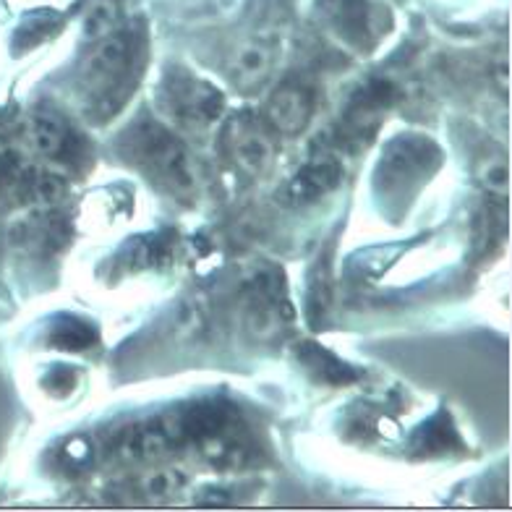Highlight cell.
<instances>
[{
	"label": "cell",
	"instance_id": "cell-9",
	"mask_svg": "<svg viewBox=\"0 0 512 512\" xmlns=\"http://www.w3.org/2000/svg\"><path fill=\"white\" fill-rule=\"evenodd\" d=\"M340 181H343V162L332 155L314 157L290 178L285 196L293 204H311L335 191Z\"/></svg>",
	"mask_w": 512,
	"mask_h": 512
},
{
	"label": "cell",
	"instance_id": "cell-4",
	"mask_svg": "<svg viewBox=\"0 0 512 512\" xmlns=\"http://www.w3.org/2000/svg\"><path fill=\"white\" fill-rule=\"evenodd\" d=\"M157 105L170 121L189 131H207L225 113V95L207 79H199L189 68H165L157 84Z\"/></svg>",
	"mask_w": 512,
	"mask_h": 512
},
{
	"label": "cell",
	"instance_id": "cell-13",
	"mask_svg": "<svg viewBox=\"0 0 512 512\" xmlns=\"http://www.w3.org/2000/svg\"><path fill=\"white\" fill-rule=\"evenodd\" d=\"M50 345L66 353L89 351L97 343V327L79 317H58L50 327Z\"/></svg>",
	"mask_w": 512,
	"mask_h": 512
},
{
	"label": "cell",
	"instance_id": "cell-6",
	"mask_svg": "<svg viewBox=\"0 0 512 512\" xmlns=\"http://www.w3.org/2000/svg\"><path fill=\"white\" fill-rule=\"evenodd\" d=\"M317 110V89L301 76H290L272 89L264 105L267 128L283 136H298L309 126L311 115Z\"/></svg>",
	"mask_w": 512,
	"mask_h": 512
},
{
	"label": "cell",
	"instance_id": "cell-1",
	"mask_svg": "<svg viewBox=\"0 0 512 512\" xmlns=\"http://www.w3.org/2000/svg\"><path fill=\"white\" fill-rule=\"evenodd\" d=\"M81 61L76 74V95L81 113L92 123H105L131 100L144 71L147 42L134 29H113Z\"/></svg>",
	"mask_w": 512,
	"mask_h": 512
},
{
	"label": "cell",
	"instance_id": "cell-8",
	"mask_svg": "<svg viewBox=\"0 0 512 512\" xmlns=\"http://www.w3.org/2000/svg\"><path fill=\"white\" fill-rule=\"evenodd\" d=\"M29 139L34 149L40 152L45 160L76 168L84 162V139L76 134V128L55 113H40L29 121Z\"/></svg>",
	"mask_w": 512,
	"mask_h": 512
},
{
	"label": "cell",
	"instance_id": "cell-11",
	"mask_svg": "<svg viewBox=\"0 0 512 512\" xmlns=\"http://www.w3.org/2000/svg\"><path fill=\"white\" fill-rule=\"evenodd\" d=\"M272 71V53L267 45L262 42H249L243 45L233 61H230L228 76L233 81V87L241 89V92H254L264 84V79L270 76Z\"/></svg>",
	"mask_w": 512,
	"mask_h": 512
},
{
	"label": "cell",
	"instance_id": "cell-5",
	"mask_svg": "<svg viewBox=\"0 0 512 512\" xmlns=\"http://www.w3.org/2000/svg\"><path fill=\"white\" fill-rule=\"evenodd\" d=\"M220 147L236 170L243 176L259 178L272 168L275 162V142H272L267 126L256 121L254 115L238 113L223 126Z\"/></svg>",
	"mask_w": 512,
	"mask_h": 512
},
{
	"label": "cell",
	"instance_id": "cell-14",
	"mask_svg": "<svg viewBox=\"0 0 512 512\" xmlns=\"http://www.w3.org/2000/svg\"><path fill=\"white\" fill-rule=\"evenodd\" d=\"M173 254V241L168 233H152V236L136 238L126 249V267L134 270H149V267H160L170 262Z\"/></svg>",
	"mask_w": 512,
	"mask_h": 512
},
{
	"label": "cell",
	"instance_id": "cell-12",
	"mask_svg": "<svg viewBox=\"0 0 512 512\" xmlns=\"http://www.w3.org/2000/svg\"><path fill=\"white\" fill-rule=\"evenodd\" d=\"M460 445V434L452 426V418L447 413H439L432 421H426L413 439V452L416 455H437V452H452Z\"/></svg>",
	"mask_w": 512,
	"mask_h": 512
},
{
	"label": "cell",
	"instance_id": "cell-16",
	"mask_svg": "<svg viewBox=\"0 0 512 512\" xmlns=\"http://www.w3.org/2000/svg\"><path fill=\"white\" fill-rule=\"evenodd\" d=\"M332 304V290H330V280H327V272H322L319 267L311 277V290H309V322L317 327V324L324 322L327 317V311H330Z\"/></svg>",
	"mask_w": 512,
	"mask_h": 512
},
{
	"label": "cell",
	"instance_id": "cell-17",
	"mask_svg": "<svg viewBox=\"0 0 512 512\" xmlns=\"http://www.w3.org/2000/svg\"><path fill=\"white\" fill-rule=\"evenodd\" d=\"M92 455H95V445H92V442H89V439H84V437L71 439V442L66 445V450H63V458L74 465V468H76V465L92 463V460H95Z\"/></svg>",
	"mask_w": 512,
	"mask_h": 512
},
{
	"label": "cell",
	"instance_id": "cell-15",
	"mask_svg": "<svg viewBox=\"0 0 512 512\" xmlns=\"http://www.w3.org/2000/svg\"><path fill=\"white\" fill-rule=\"evenodd\" d=\"M118 27V3L115 0H92L81 19L84 40L97 42Z\"/></svg>",
	"mask_w": 512,
	"mask_h": 512
},
{
	"label": "cell",
	"instance_id": "cell-2",
	"mask_svg": "<svg viewBox=\"0 0 512 512\" xmlns=\"http://www.w3.org/2000/svg\"><path fill=\"white\" fill-rule=\"evenodd\" d=\"M115 149L131 168L139 170L162 191L176 199L196 196V170L189 149L157 118L142 115L139 121L128 123L118 136Z\"/></svg>",
	"mask_w": 512,
	"mask_h": 512
},
{
	"label": "cell",
	"instance_id": "cell-10",
	"mask_svg": "<svg viewBox=\"0 0 512 512\" xmlns=\"http://www.w3.org/2000/svg\"><path fill=\"white\" fill-rule=\"evenodd\" d=\"M293 353H296L301 369L319 384L345 387V384H353L361 379V371L353 369L351 364H345L343 358L335 356L330 348H324V345L319 343L304 340V343H298L296 348H293Z\"/></svg>",
	"mask_w": 512,
	"mask_h": 512
},
{
	"label": "cell",
	"instance_id": "cell-3",
	"mask_svg": "<svg viewBox=\"0 0 512 512\" xmlns=\"http://www.w3.org/2000/svg\"><path fill=\"white\" fill-rule=\"evenodd\" d=\"M442 162V149L429 136L403 134L395 136L382 152L377 165V191L384 196V202H405L411 199Z\"/></svg>",
	"mask_w": 512,
	"mask_h": 512
},
{
	"label": "cell",
	"instance_id": "cell-7",
	"mask_svg": "<svg viewBox=\"0 0 512 512\" xmlns=\"http://www.w3.org/2000/svg\"><path fill=\"white\" fill-rule=\"evenodd\" d=\"M392 97H395V87L390 81H371L353 95L343 113V123H340L343 147H361L377 134L384 110L392 105Z\"/></svg>",
	"mask_w": 512,
	"mask_h": 512
}]
</instances>
